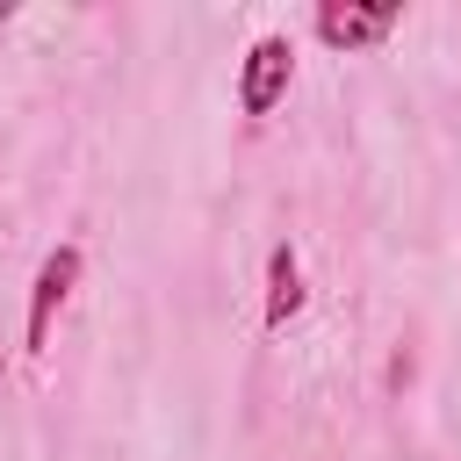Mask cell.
Segmentation results:
<instances>
[{"label":"cell","instance_id":"1","mask_svg":"<svg viewBox=\"0 0 461 461\" xmlns=\"http://www.w3.org/2000/svg\"><path fill=\"white\" fill-rule=\"evenodd\" d=\"M79 274H86V252H79L72 238H65V245H50V252L36 259V281H29V310H22V353H43V346H50V324H58V310L72 303Z\"/></svg>","mask_w":461,"mask_h":461},{"label":"cell","instance_id":"2","mask_svg":"<svg viewBox=\"0 0 461 461\" xmlns=\"http://www.w3.org/2000/svg\"><path fill=\"white\" fill-rule=\"evenodd\" d=\"M288 86H295V43L281 36V29H267V36H252L245 43V58H238V115H274L281 101H288Z\"/></svg>","mask_w":461,"mask_h":461},{"label":"cell","instance_id":"3","mask_svg":"<svg viewBox=\"0 0 461 461\" xmlns=\"http://www.w3.org/2000/svg\"><path fill=\"white\" fill-rule=\"evenodd\" d=\"M396 22H403L396 0H375V7H360V0H317V14H310V29H317L324 50H375Z\"/></svg>","mask_w":461,"mask_h":461},{"label":"cell","instance_id":"4","mask_svg":"<svg viewBox=\"0 0 461 461\" xmlns=\"http://www.w3.org/2000/svg\"><path fill=\"white\" fill-rule=\"evenodd\" d=\"M303 303H310V288H303V259H295V245L281 238L274 252H267V331H288L295 317H303Z\"/></svg>","mask_w":461,"mask_h":461},{"label":"cell","instance_id":"5","mask_svg":"<svg viewBox=\"0 0 461 461\" xmlns=\"http://www.w3.org/2000/svg\"><path fill=\"white\" fill-rule=\"evenodd\" d=\"M7 22H14V0H0V29H7Z\"/></svg>","mask_w":461,"mask_h":461},{"label":"cell","instance_id":"6","mask_svg":"<svg viewBox=\"0 0 461 461\" xmlns=\"http://www.w3.org/2000/svg\"><path fill=\"white\" fill-rule=\"evenodd\" d=\"M0 375H7V353H0Z\"/></svg>","mask_w":461,"mask_h":461}]
</instances>
